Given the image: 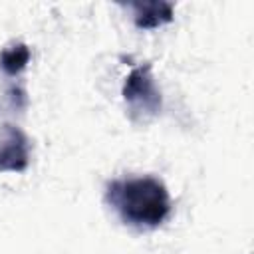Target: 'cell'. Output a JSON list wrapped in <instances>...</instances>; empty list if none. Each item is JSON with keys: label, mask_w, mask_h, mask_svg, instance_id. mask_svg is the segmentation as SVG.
Instances as JSON below:
<instances>
[{"label": "cell", "mask_w": 254, "mask_h": 254, "mask_svg": "<svg viewBox=\"0 0 254 254\" xmlns=\"http://www.w3.org/2000/svg\"><path fill=\"white\" fill-rule=\"evenodd\" d=\"M105 202L125 224L141 230L163 224L173 208L165 183L155 177H127L107 183Z\"/></svg>", "instance_id": "6da1fadb"}, {"label": "cell", "mask_w": 254, "mask_h": 254, "mask_svg": "<svg viewBox=\"0 0 254 254\" xmlns=\"http://www.w3.org/2000/svg\"><path fill=\"white\" fill-rule=\"evenodd\" d=\"M121 93L129 107V115L135 121H149L163 109V95L155 81L151 64L135 65L123 81Z\"/></svg>", "instance_id": "7a4b0ae2"}, {"label": "cell", "mask_w": 254, "mask_h": 254, "mask_svg": "<svg viewBox=\"0 0 254 254\" xmlns=\"http://www.w3.org/2000/svg\"><path fill=\"white\" fill-rule=\"evenodd\" d=\"M32 143L14 123L0 125V173H24L30 165Z\"/></svg>", "instance_id": "3957f363"}, {"label": "cell", "mask_w": 254, "mask_h": 254, "mask_svg": "<svg viewBox=\"0 0 254 254\" xmlns=\"http://www.w3.org/2000/svg\"><path fill=\"white\" fill-rule=\"evenodd\" d=\"M129 8L133 10V20L139 30H155L169 22H173L175 8L171 2L151 0V2H131Z\"/></svg>", "instance_id": "277c9868"}, {"label": "cell", "mask_w": 254, "mask_h": 254, "mask_svg": "<svg viewBox=\"0 0 254 254\" xmlns=\"http://www.w3.org/2000/svg\"><path fill=\"white\" fill-rule=\"evenodd\" d=\"M30 58H32V52L26 44H22V42L12 44L0 52V69L6 75L14 77L26 69V65L30 64Z\"/></svg>", "instance_id": "5b68a950"}]
</instances>
